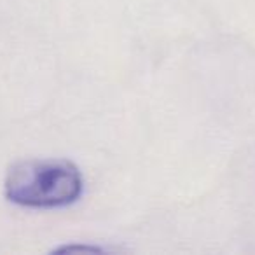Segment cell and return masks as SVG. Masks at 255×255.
I'll list each match as a JSON object with an SVG mask.
<instances>
[{
    "instance_id": "obj_1",
    "label": "cell",
    "mask_w": 255,
    "mask_h": 255,
    "mask_svg": "<svg viewBox=\"0 0 255 255\" xmlns=\"http://www.w3.org/2000/svg\"><path fill=\"white\" fill-rule=\"evenodd\" d=\"M82 175L65 159H28L16 163L5 177V198L28 208H61L82 194Z\"/></svg>"
},
{
    "instance_id": "obj_2",
    "label": "cell",
    "mask_w": 255,
    "mask_h": 255,
    "mask_svg": "<svg viewBox=\"0 0 255 255\" xmlns=\"http://www.w3.org/2000/svg\"><path fill=\"white\" fill-rule=\"evenodd\" d=\"M86 252V254H89V252H103L102 248H96V247H65V248H60L58 252Z\"/></svg>"
}]
</instances>
